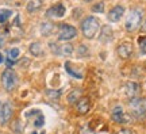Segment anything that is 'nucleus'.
<instances>
[{"label":"nucleus","mask_w":146,"mask_h":134,"mask_svg":"<svg viewBox=\"0 0 146 134\" xmlns=\"http://www.w3.org/2000/svg\"><path fill=\"white\" fill-rule=\"evenodd\" d=\"M81 30H83V34L85 38H92L99 30V21L94 16L85 18L81 23Z\"/></svg>","instance_id":"obj_1"},{"label":"nucleus","mask_w":146,"mask_h":134,"mask_svg":"<svg viewBox=\"0 0 146 134\" xmlns=\"http://www.w3.org/2000/svg\"><path fill=\"white\" fill-rule=\"evenodd\" d=\"M142 21V11L139 8H134L130 11V14L126 18V23H125V29L127 31H134L137 30Z\"/></svg>","instance_id":"obj_2"},{"label":"nucleus","mask_w":146,"mask_h":134,"mask_svg":"<svg viewBox=\"0 0 146 134\" xmlns=\"http://www.w3.org/2000/svg\"><path fill=\"white\" fill-rule=\"evenodd\" d=\"M1 83H3V87H4L5 91H14L16 87V84H18V76H16V73L10 69V68H7L3 71L1 73Z\"/></svg>","instance_id":"obj_3"},{"label":"nucleus","mask_w":146,"mask_h":134,"mask_svg":"<svg viewBox=\"0 0 146 134\" xmlns=\"http://www.w3.org/2000/svg\"><path fill=\"white\" fill-rule=\"evenodd\" d=\"M131 113L135 115L137 118H142L146 115V99L145 98H133L129 102Z\"/></svg>","instance_id":"obj_4"},{"label":"nucleus","mask_w":146,"mask_h":134,"mask_svg":"<svg viewBox=\"0 0 146 134\" xmlns=\"http://www.w3.org/2000/svg\"><path fill=\"white\" fill-rule=\"evenodd\" d=\"M76 35H77L76 27L70 26L68 23H62L60 26V31H58V39L60 41H69V39H73Z\"/></svg>","instance_id":"obj_5"},{"label":"nucleus","mask_w":146,"mask_h":134,"mask_svg":"<svg viewBox=\"0 0 146 134\" xmlns=\"http://www.w3.org/2000/svg\"><path fill=\"white\" fill-rule=\"evenodd\" d=\"M111 118H112V121H115L116 123H129V122H130V117L123 111V108L120 107V106H116V107L112 110Z\"/></svg>","instance_id":"obj_6"},{"label":"nucleus","mask_w":146,"mask_h":134,"mask_svg":"<svg viewBox=\"0 0 146 134\" xmlns=\"http://www.w3.org/2000/svg\"><path fill=\"white\" fill-rule=\"evenodd\" d=\"M12 117V104L10 102H5L0 106V123L5 125Z\"/></svg>","instance_id":"obj_7"},{"label":"nucleus","mask_w":146,"mask_h":134,"mask_svg":"<svg viewBox=\"0 0 146 134\" xmlns=\"http://www.w3.org/2000/svg\"><path fill=\"white\" fill-rule=\"evenodd\" d=\"M65 5L62 3H57V4L52 5L49 10L46 11V16L49 18H62L65 15Z\"/></svg>","instance_id":"obj_8"},{"label":"nucleus","mask_w":146,"mask_h":134,"mask_svg":"<svg viewBox=\"0 0 146 134\" xmlns=\"http://www.w3.org/2000/svg\"><path fill=\"white\" fill-rule=\"evenodd\" d=\"M125 92L130 99L137 98V96L139 95V92H141V85H139L138 83L129 81L127 84H126V87H125Z\"/></svg>","instance_id":"obj_9"},{"label":"nucleus","mask_w":146,"mask_h":134,"mask_svg":"<svg viewBox=\"0 0 146 134\" xmlns=\"http://www.w3.org/2000/svg\"><path fill=\"white\" fill-rule=\"evenodd\" d=\"M125 14V8L122 5H115L112 10L108 12V19L111 22H119Z\"/></svg>","instance_id":"obj_10"},{"label":"nucleus","mask_w":146,"mask_h":134,"mask_svg":"<svg viewBox=\"0 0 146 134\" xmlns=\"http://www.w3.org/2000/svg\"><path fill=\"white\" fill-rule=\"evenodd\" d=\"M118 54H119L120 58H129V57L133 54V45L126 42V43H122L118 47Z\"/></svg>","instance_id":"obj_11"},{"label":"nucleus","mask_w":146,"mask_h":134,"mask_svg":"<svg viewBox=\"0 0 146 134\" xmlns=\"http://www.w3.org/2000/svg\"><path fill=\"white\" fill-rule=\"evenodd\" d=\"M76 106H77V111L80 114H87L91 108V102L88 98H80Z\"/></svg>","instance_id":"obj_12"},{"label":"nucleus","mask_w":146,"mask_h":134,"mask_svg":"<svg viewBox=\"0 0 146 134\" xmlns=\"http://www.w3.org/2000/svg\"><path fill=\"white\" fill-rule=\"evenodd\" d=\"M65 69H66V72H68L72 77L77 79V80H81V79H83V72H78V71H76V69L72 67V64H70L69 61L65 62Z\"/></svg>","instance_id":"obj_13"},{"label":"nucleus","mask_w":146,"mask_h":134,"mask_svg":"<svg viewBox=\"0 0 146 134\" xmlns=\"http://www.w3.org/2000/svg\"><path fill=\"white\" fill-rule=\"evenodd\" d=\"M41 7H42V0H30V1L27 3L26 10L29 11L30 14H33V12H35V11L39 10Z\"/></svg>","instance_id":"obj_14"},{"label":"nucleus","mask_w":146,"mask_h":134,"mask_svg":"<svg viewBox=\"0 0 146 134\" xmlns=\"http://www.w3.org/2000/svg\"><path fill=\"white\" fill-rule=\"evenodd\" d=\"M30 53H31L33 56H41L42 53H43V50H42V46H41V43L39 42H33L31 45H30Z\"/></svg>","instance_id":"obj_15"},{"label":"nucleus","mask_w":146,"mask_h":134,"mask_svg":"<svg viewBox=\"0 0 146 134\" xmlns=\"http://www.w3.org/2000/svg\"><path fill=\"white\" fill-rule=\"evenodd\" d=\"M73 53V46L72 45H61L58 46L57 54H62V56H72Z\"/></svg>","instance_id":"obj_16"},{"label":"nucleus","mask_w":146,"mask_h":134,"mask_svg":"<svg viewBox=\"0 0 146 134\" xmlns=\"http://www.w3.org/2000/svg\"><path fill=\"white\" fill-rule=\"evenodd\" d=\"M19 49L18 47H12V49H10L8 52H7V60H8V62H12L15 61V60H18V57H19Z\"/></svg>","instance_id":"obj_17"},{"label":"nucleus","mask_w":146,"mask_h":134,"mask_svg":"<svg viewBox=\"0 0 146 134\" xmlns=\"http://www.w3.org/2000/svg\"><path fill=\"white\" fill-rule=\"evenodd\" d=\"M81 98V92H80V89H74L73 92L69 93V96H68V102L70 104L73 103H77L78 102V99Z\"/></svg>","instance_id":"obj_18"},{"label":"nucleus","mask_w":146,"mask_h":134,"mask_svg":"<svg viewBox=\"0 0 146 134\" xmlns=\"http://www.w3.org/2000/svg\"><path fill=\"white\" fill-rule=\"evenodd\" d=\"M12 15V11L10 8H0V23L7 22V19Z\"/></svg>","instance_id":"obj_19"},{"label":"nucleus","mask_w":146,"mask_h":134,"mask_svg":"<svg viewBox=\"0 0 146 134\" xmlns=\"http://www.w3.org/2000/svg\"><path fill=\"white\" fill-rule=\"evenodd\" d=\"M53 29H54V26H53V23H42L41 26V33L43 34V35H49L50 33L53 31Z\"/></svg>","instance_id":"obj_20"},{"label":"nucleus","mask_w":146,"mask_h":134,"mask_svg":"<svg viewBox=\"0 0 146 134\" xmlns=\"http://www.w3.org/2000/svg\"><path fill=\"white\" fill-rule=\"evenodd\" d=\"M43 123H45V118H43V115L38 111V114H36V118H35V121H34V126H35V127H42V126H43Z\"/></svg>","instance_id":"obj_21"},{"label":"nucleus","mask_w":146,"mask_h":134,"mask_svg":"<svg viewBox=\"0 0 146 134\" xmlns=\"http://www.w3.org/2000/svg\"><path fill=\"white\" fill-rule=\"evenodd\" d=\"M92 10H94L95 12H103V11H104V3H98L96 5L92 7Z\"/></svg>","instance_id":"obj_22"},{"label":"nucleus","mask_w":146,"mask_h":134,"mask_svg":"<svg viewBox=\"0 0 146 134\" xmlns=\"http://www.w3.org/2000/svg\"><path fill=\"white\" fill-rule=\"evenodd\" d=\"M139 45H141L142 47L146 46V37H141V38H139Z\"/></svg>","instance_id":"obj_23"},{"label":"nucleus","mask_w":146,"mask_h":134,"mask_svg":"<svg viewBox=\"0 0 146 134\" xmlns=\"http://www.w3.org/2000/svg\"><path fill=\"white\" fill-rule=\"evenodd\" d=\"M80 134H95V133L92 131V130H88V129H81Z\"/></svg>","instance_id":"obj_24"},{"label":"nucleus","mask_w":146,"mask_h":134,"mask_svg":"<svg viewBox=\"0 0 146 134\" xmlns=\"http://www.w3.org/2000/svg\"><path fill=\"white\" fill-rule=\"evenodd\" d=\"M47 95H49V96H54V98H57L58 95H60V92H53V91H47Z\"/></svg>","instance_id":"obj_25"},{"label":"nucleus","mask_w":146,"mask_h":134,"mask_svg":"<svg viewBox=\"0 0 146 134\" xmlns=\"http://www.w3.org/2000/svg\"><path fill=\"white\" fill-rule=\"evenodd\" d=\"M3 45H4V37L0 34V47H3Z\"/></svg>","instance_id":"obj_26"},{"label":"nucleus","mask_w":146,"mask_h":134,"mask_svg":"<svg viewBox=\"0 0 146 134\" xmlns=\"http://www.w3.org/2000/svg\"><path fill=\"white\" fill-rule=\"evenodd\" d=\"M118 134H131V130H122Z\"/></svg>","instance_id":"obj_27"},{"label":"nucleus","mask_w":146,"mask_h":134,"mask_svg":"<svg viewBox=\"0 0 146 134\" xmlns=\"http://www.w3.org/2000/svg\"><path fill=\"white\" fill-rule=\"evenodd\" d=\"M4 61V58H3V56H1V54H0V64H1V62Z\"/></svg>","instance_id":"obj_28"},{"label":"nucleus","mask_w":146,"mask_h":134,"mask_svg":"<svg viewBox=\"0 0 146 134\" xmlns=\"http://www.w3.org/2000/svg\"><path fill=\"white\" fill-rule=\"evenodd\" d=\"M142 30L146 31V22H145V26H142Z\"/></svg>","instance_id":"obj_29"}]
</instances>
